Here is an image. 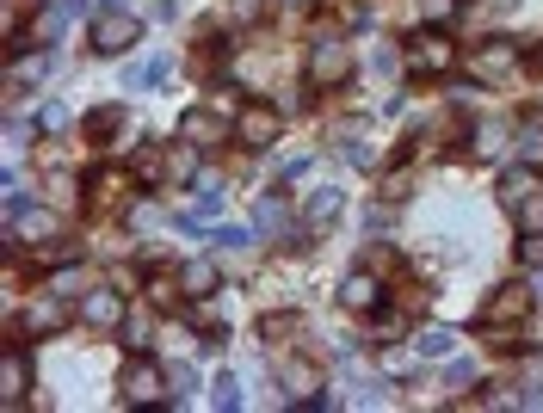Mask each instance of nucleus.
Instances as JSON below:
<instances>
[{"label":"nucleus","instance_id":"23","mask_svg":"<svg viewBox=\"0 0 543 413\" xmlns=\"http://www.w3.org/2000/svg\"><path fill=\"white\" fill-rule=\"evenodd\" d=\"M44 74H50V56H31V62L13 56V74H7V81H13V93H19V87H38Z\"/></svg>","mask_w":543,"mask_h":413},{"label":"nucleus","instance_id":"6","mask_svg":"<svg viewBox=\"0 0 543 413\" xmlns=\"http://www.w3.org/2000/svg\"><path fill=\"white\" fill-rule=\"evenodd\" d=\"M235 142H241V148H272V142H278V111L260 105V99L241 105V111H235Z\"/></svg>","mask_w":543,"mask_h":413},{"label":"nucleus","instance_id":"20","mask_svg":"<svg viewBox=\"0 0 543 413\" xmlns=\"http://www.w3.org/2000/svg\"><path fill=\"white\" fill-rule=\"evenodd\" d=\"M340 204H346V198L334 192V185H321V192H309V210H303V216H309V229H315V222H334V216H340Z\"/></svg>","mask_w":543,"mask_h":413},{"label":"nucleus","instance_id":"9","mask_svg":"<svg viewBox=\"0 0 543 413\" xmlns=\"http://www.w3.org/2000/svg\"><path fill=\"white\" fill-rule=\"evenodd\" d=\"M531 315V290L525 284H500L488 303H482V327H513V321H525Z\"/></svg>","mask_w":543,"mask_h":413},{"label":"nucleus","instance_id":"13","mask_svg":"<svg viewBox=\"0 0 543 413\" xmlns=\"http://www.w3.org/2000/svg\"><path fill=\"white\" fill-rule=\"evenodd\" d=\"M87 192H93V204H118L130 192V173L124 167H93L87 173Z\"/></svg>","mask_w":543,"mask_h":413},{"label":"nucleus","instance_id":"11","mask_svg":"<svg viewBox=\"0 0 543 413\" xmlns=\"http://www.w3.org/2000/svg\"><path fill=\"white\" fill-rule=\"evenodd\" d=\"M383 296H389V290H383V278H371L365 266L346 272V284H340V303H346L352 315H377V309H383Z\"/></svg>","mask_w":543,"mask_h":413},{"label":"nucleus","instance_id":"31","mask_svg":"<svg viewBox=\"0 0 543 413\" xmlns=\"http://www.w3.org/2000/svg\"><path fill=\"white\" fill-rule=\"evenodd\" d=\"M118 333H124V352H149V321H130V315H124Z\"/></svg>","mask_w":543,"mask_h":413},{"label":"nucleus","instance_id":"25","mask_svg":"<svg viewBox=\"0 0 543 413\" xmlns=\"http://www.w3.org/2000/svg\"><path fill=\"white\" fill-rule=\"evenodd\" d=\"M284 222H291V216H284V204H278V198H260V204H253V229H260V235L284 229Z\"/></svg>","mask_w":543,"mask_h":413},{"label":"nucleus","instance_id":"27","mask_svg":"<svg viewBox=\"0 0 543 413\" xmlns=\"http://www.w3.org/2000/svg\"><path fill=\"white\" fill-rule=\"evenodd\" d=\"M210 407H216V413H235V407H241V383H235V377H216Z\"/></svg>","mask_w":543,"mask_h":413},{"label":"nucleus","instance_id":"21","mask_svg":"<svg viewBox=\"0 0 543 413\" xmlns=\"http://www.w3.org/2000/svg\"><path fill=\"white\" fill-rule=\"evenodd\" d=\"M68 19H75V0H68V7H44L38 13V44H56V37L68 31Z\"/></svg>","mask_w":543,"mask_h":413},{"label":"nucleus","instance_id":"28","mask_svg":"<svg viewBox=\"0 0 543 413\" xmlns=\"http://www.w3.org/2000/svg\"><path fill=\"white\" fill-rule=\"evenodd\" d=\"M112 130H124V111H118V105H105V111H93V118H87V136H112Z\"/></svg>","mask_w":543,"mask_h":413},{"label":"nucleus","instance_id":"10","mask_svg":"<svg viewBox=\"0 0 543 413\" xmlns=\"http://www.w3.org/2000/svg\"><path fill=\"white\" fill-rule=\"evenodd\" d=\"M161 389H167L161 364H149V358L136 352V364L124 370V401H130V407H155V401H161Z\"/></svg>","mask_w":543,"mask_h":413},{"label":"nucleus","instance_id":"35","mask_svg":"<svg viewBox=\"0 0 543 413\" xmlns=\"http://www.w3.org/2000/svg\"><path fill=\"white\" fill-rule=\"evenodd\" d=\"M50 290H56V296H87V290H81V272H68V266L50 278Z\"/></svg>","mask_w":543,"mask_h":413},{"label":"nucleus","instance_id":"4","mask_svg":"<svg viewBox=\"0 0 543 413\" xmlns=\"http://www.w3.org/2000/svg\"><path fill=\"white\" fill-rule=\"evenodd\" d=\"M494 192H500V210L525 216V210L537 204V192H543V179H537V167H531V161H519V167H506V173H500Z\"/></svg>","mask_w":543,"mask_h":413},{"label":"nucleus","instance_id":"33","mask_svg":"<svg viewBox=\"0 0 543 413\" xmlns=\"http://www.w3.org/2000/svg\"><path fill=\"white\" fill-rule=\"evenodd\" d=\"M519 266H537V272H543V235H519Z\"/></svg>","mask_w":543,"mask_h":413},{"label":"nucleus","instance_id":"29","mask_svg":"<svg viewBox=\"0 0 543 413\" xmlns=\"http://www.w3.org/2000/svg\"><path fill=\"white\" fill-rule=\"evenodd\" d=\"M476 136H482V142H476V155H500V148H506V124H500V118H488Z\"/></svg>","mask_w":543,"mask_h":413},{"label":"nucleus","instance_id":"19","mask_svg":"<svg viewBox=\"0 0 543 413\" xmlns=\"http://www.w3.org/2000/svg\"><path fill=\"white\" fill-rule=\"evenodd\" d=\"M130 173H136V185H161V179H167V161H161V148H136Z\"/></svg>","mask_w":543,"mask_h":413},{"label":"nucleus","instance_id":"17","mask_svg":"<svg viewBox=\"0 0 543 413\" xmlns=\"http://www.w3.org/2000/svg\"><path fill=\"white\" fill-rule=\"evenodd\" d=\"M0 395H7V407L25 401V352L7 346V364H0Z\"/></svg>","mask_w":543,"mask_h":413},{"label":"nucleus","instance_id":"30","mask_svg":"<svg viewBox=\"0 0 543 413\" xmlns=\"http://www.w3.org/2000/svg\"><path fill=\"white\" fill-rule=\"evenodd\" d=\"M192 173H198V155H192V142H186V148H179V155L167 161V179H173V185H186Z\"/></svg>","mask_w":543,"mask_h":413},{"label":"nucleus","instance_id":"18","mask_svg":"<svg viewBox=\"0 0 543 413\" xmlns=\"http://www.w3.org/2000/svg\"><path fill=\"white\" fill-rule=\"evenodd\" d=\"M278 377H284V389H297V395L321 389V370H315L309 358H284V364H278Z\"/></svg>","mask_w":543,"mask_h":413},{"label":"nucleus","instance_id":"15","mask_svg":"<svg viewBox=\"0 0 543 413\" xmlns=\"http://www.w3.org/2000/svg\"><path fill=\"white\" fill-rule=\"evenodd\" d=\"M216 278H223V272H216V259H186V266H179V290H186L192 303L216 290Z\"/></svg>","mask_w":543,"mask_h":413},{"label":"nucleus","instance_id":"3","mask_svg":"<svg viewBox=\"0 0 543 413\" xmlns=\"http://www.w3.org/2000/svg\"><path fill=\"white\" fill-rule=\"evenodd\" d=\"M457 50H451V37L445 31H414L408 37V68L414 74H451Z\"/></svg>","mask_w":543,"mask_h":413},{"label":"nucleus","instance_id":"16","mask_svg":"<svg viewBox=\"0 0 543 413\" xmlns=\"http://www.w3.org/2000/svg\"><path fill=\"white\" fill-rule=\"evenodd\" d=\"M25 327H31V333H62V327H68V309H62V296L50 290L44 303H31V309H25Z\"/></svg>","mask_w":543,"mask_h":413},{"label":"nucleus","instance_id":"26","mask_svg":"<svg viewBox=\"0 0 543 413\" xmlns=\"http://www.w3.org/2000/svg\"><path fill=\"white\" fill-rule=\"evenodd\" d=\"M179 296H186V290H179V278H149V303H155L161 315L179 303Z\"/></svg>","mask_w":543,"mask_h":413},{"label":"nucleus","instance_id":"8","mask_svg":"<svg viewBox=\"0 0 543 413\" xmlns=\"http://www.w3.org/2000/svg\"><path fill=\"white\" fill-rule=\"evenodd\" d=\"M124 315H130V309H124V290H118V284H99V290L81 296V321H87V327L112 333V327H124Z\"/></svg>","mask_w":543,"mask_h":413},{"label":"nucleus","instance_id":"37","mask_svg":"<svg viewBox=\"0 0 543 413\" xmlns=\"http://www.w3.org/2000/svg\"><path fill=\"white\" fill-rule=\"evenodd\" d=\"M130 222H136V229H155L161 210H155V204H136V210H130Z\"/></svg>","mask_w":543,"mask_h":413},{"label":"nucleus","instance_id":"1","mask_svg":"<svg viewBox=\"0 0 543 413\" xmlns=\"http://www.w3.org/2000/svg\"><path fill=\"white\" fill-rule=\"evenodd\" d=\"M352 74V44L346 37H315L309 44V81L315 87H340Z\"/></svg>","mask_w":543,"mask_h":413},{"label":"nucleus","instance_id":"14","mask_svg":"<svg viewBox=\"0 0 543 413\" xmlns=\"http://www.w3.org/2000/svg\"><path fill=\"white\" fill-rule=\"evenodd\" d=\"M173 74V56H149V62H130L124 68V93H142V87H161Z\"/></svg>","mask_w":543,"mask_h":413},{"label":"nucleus","instance_id":"12","mask_svg":"<svg viewBox=\"0 0 543 413\" xmlns=\"http://www.w3.org/2000/svg\"><path fill=\"white\" fill-rule=\"evenodd\" d=\"M7 216H13V235H25V241H56V235H62V222H56L50 210H25V204H19V210H7Z\"/></svg>","mask_w":543,"mask_h":413},{"label":"nucleus","instance_id":"36","mask_svg":"<svg viewBox=\"0 0 543 413\" xmlns=\"http://www.w3.org/2000/svg\"><path fill=\"white\" fill-rule=\"evenodd\" d=\"M38 124H44V130H68V111H62V105H44Z\"/></svg>","mask_w":543,"mask_h":413},{"label":"nucleus","instance_id":"24","mask_svg":"<svg viewBox=\"0 0 543 413\" xmlns=\"http://www.w3.org/2000/svg\"><path fill=\"white\" fill-rule=\"evenodd\" d=\"M402 333H408V321L395 315V309H377V315H371V340H377V346H395Z\"/></svg>","mask_w":543,"mask_h":413},{"label":"nucleus","instance_id":"2","mask_svg":"<svg viewBox=\"0 0 543 413\" xmlns=\"http://www.w3.org/2000/svg\"><path fill=\"white\" fill-rule=\"evenodd\" d=\"M136 37H142V19L124 13V7H105V13L93 19V50H99V56H124Z\"/></svg>","mask_w":543,"mask_h":413},{"label":"nucleus","instance_id":"32","mask_svg":"<svg viewBox=\"0 0 543 413\" xmlns=\"http://www.w3.org/2000/svg\"><path fill=\"white\" fill-rule=\"evenodd\" d=\"M537 155H543V130L525 124V130H519V161H537Z\"/></svg>","mask_w":543,"mask_h":413},{"label":"nucleus","instance_id":"22","mask_svg":"<svg viewBox=\"0 0 543 413\" xmlns=\"http://www.w3.org/2000/svg\"><path fill=\"white\" fill-rule=\"evenodd\" d=\"M451 346H457V333H445V327L414 333V352H420V358H451Z\"/></svg>","mask_w":543,"mask_h":413},{"label":"nucleus","instance_id":"34","mask_svg":"<svg viewBox=\"0 0 543 413\" xmlns=\"http://www.w3.org/2000/svg\"><path fill=\"white\" fill-rule=\"evenodd\" d=\"M445 383H451V389H469V383H476V364H469V358H451Z\"/></svg>","mask_w":543,"mask_h":413},{"label":"nucleus","instance_id":"7","mask_svg":"<svg viewBox=\"0 0 543 413\" xmlns=\"http://www.w3.org/2000/svg\"><path fill=\"white\" fill-rule=\"evenodd\" d=\"M179 142H192V148H216V142H229V118H223V111H204V105L179 111Z\"/></svg>","mask_w":543,"mask_h":413},{"label":"nucleus","instance_id":"5","mask_svg":"<svg viewBox=\"0 0 543 413\" xmlns=\"http://www.w3.org/2000/svg\"><path fill=\"white\" fill-rule=\"evenodd\" d=\"M519 74V44L513 37H482L476 44V81H513Z\"/></svg>","mask_w":543,"mask_h":413}]
</instances>
